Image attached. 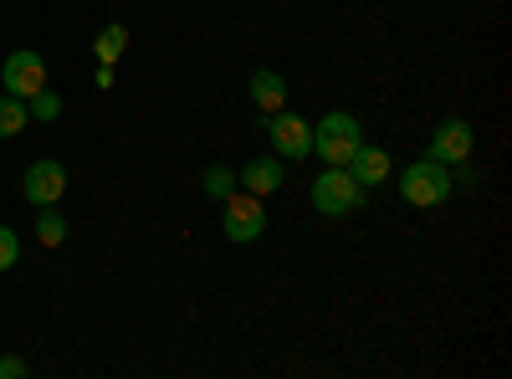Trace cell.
Instances as JSON below:
<instances>
[{
  "label": "cell",
  "mask_w": 512,
  "mask_h": 379,
  "mask_svg": "<svg viewBox=\"0 0 512 379\" xmlns=\"http://www.w3.org/2000/svg\"><path fill=\"white\" fill-rule=\"evenodd\" d=\"M21 195L31 205H57L67 195V170H62L57 159H36L31 170H26V180H21Z\"/></svg>",
  "instance_id": "8"
},
{
  "label": "cell",
  "mask_w": 512,
  "mask_h": 379,
  "mask_svg": "<svg viewBox=\"0 0 512 379\" xmlns=\"http://www.w3.org/2000/svg\"><path fill=\"white\" fill-rule=\"evenodd\" d=\"M36 241L41 246H62L67 241V216L57 205H36Z\"/></svg>",
  "instance_id": "13"
},
{
  "label": "cell",
  "mask_w": 512,
  "mask_h": 379,
  "mask_svg": "<svg viewBox=\"0 0 512 379\" xmlns=\"http://www.w3.org/2000/svg\"><path fill=\"white\" fill-rule=\"evenodd\" d=\"M344 170L364 185V190H374V185H384V180H390V154H384L379 144H359L354 154H349V164H344Z\"/></svg>",
  "instance_id": "10"
},
{
  "label": "cell",
  "mask_w": 512,
  "mask_h": 379,
  "mask_svg": "<svg viewBox=\"0 0 512 379\" xmlns=\"http://www.w3.org/2000/svg\"><path fill=\"white\" fill-rule=\"evenodd\" d=\"M0 88H6L11 98H31L36 88H47V57L21 47L6 57V67H0Z\"/></svg>",
  "instance_id": "6"
},
{
  "label": "cell",
  "mask_w": 512,
  "mask_h": 379,
  "mask_svg": "<svg viewBox=\"0 0 512 379\" xmlns=\"http://www.w3.org/2000/svg\"><path fill=\"white\" fill-rule=\"evenodd\" d=\"M364 185L344 170V164H328V170L313 180V190H308V200H313V210L318 216H328V221H344V216H354V210L364 205Z\"/></svg>",
  "instance_id": "1"
},
{
  "label": "cell",
  "mask_w": 512,
  "mask_h": 379,
  "mask_svg": "<svg viewBox=\"0 0 512 379\" xmlns=\"http://www.w3.org/2000/svg\"><path fill=\"white\" fill-rule=\"evenodd\" d=\"M26 374H31V364H26V359H16V354L0 359V379H26Z\"/></svg>",
  "instance_id": "18"
},
{
  "label": "cell",
  "mask_w": 512,
  "mask_h": 379,
  "mask_svg": "<svg viewBox=\"0 0 512 379\" xmlns=\"http://www.w3.org/2000/svg\"><path fill=\"white\" fill-rule=\"evenodd\" d=\"M221 231H226V241H236V246H246V241L262 236V231H267V205H262V195L231 190V195L221 200Z\"/></svg>",
  "instance_id": "4"
},
{
  "label": "cell",
  "mask_w": 512,
  "mask_h": 379,
  "mask_svg": "<svg viewBox=\"0 0 512 379\" xmlns=\"http://www.w3.org/2000/svg\"><path fill=\"white\" fill-rule=\"evenodd\" d=\"M31 123V113H26V98H0V139H16L21 129Z\"/></svg>",
  "instance_id": "14"
},
{
  "label": "cell",
  "mask_w": 512,
  "mask_h": 379,
  "mask_svg": "<svg viewBox=\"0 0 512 379\" xmlns=\"http://www.w3.org/2000/svg\"><path fill=\"white\" fill-rule=\"evenodd\" d=\"M123 52H128V26H118V21H113V26H103V31L93 36V57H98L103 67H118V57H123Z\"/></svg>",
  "instance_id": "12"
},
{
  "label": "cell",
  "mask_w": 512,
  "mask_h": 379,
  "mask_svg": "<svg viewBox=\"0 0 512 379\" xmlns=\"http://www.w3.org/2000/svg\"><path fill=\"white\" fill-rule=\"evenodd\" d=\"M236 185L241 190H251V195H277L282 190V159L277 154H256V159H246L241 170H236Z\"/></svg>",
  "instance_id": "9"
},
{
  "label": "cell",
  "mask_w": 512,
  "mask_h": 379,
  "mask_svg": "<svg viewBox=\"0 0 512 379\" xmlns=\"http://www.w3.org/2000/svg\"><path fill=\"white\" fill-rule=\"evenodd\" d=\"M251 103L262 108V118L277 113V108H287V77L272 72V67H256L251 72Z\"/></svg>",
  "instance_id": "11"
},
{
  "label": "cell",
  "mask_w": 512,
  "mask_h": 379,
  "mask_svg": "<svg viewBox=\"0 0 512 379\" xmlns=\"http://www.w3.org/2000/svg\"><path fill=\"white\" fill-rule=\"evenodd\" d=\"M477 149V134H472V123L466 118H441L436 123V134H431V159L441 164H466Z\"/></svg>",
  "instance_id": "7"
},
{
  "label": "cell",
  "mask_w": 512,
  "mask_h": 379,
  "mask_svg": "<svg viewBox=\"0 0 512 379\" xmlns=\"http://www.w3.org/2000/svg\"><path fill=\"white\" fill-rule=\"evenodd\" d=\"M451 190H456V185H451V164H441V159H431V154L400 170V195H405L410 205H420V210L446 205Z\"/></svg>",
  "instance_id": "3"
},
{
  "label": "cell",
  "mask_w": 512,
  "mask_h": 379,
  "mask_svg": "<svg viewBox=\"0 0 512 379\" xmlns=\"http://www.w3.org/2000/svg\"><path fill=\"white\" fill-rule=\"evenodd\" d=\"M359 144H364V123L354 113H344V108H333V113H323L313 123V154L323 164H349V154Z\"/></svg>",
  "instance_id": "2"
},
{
  "label": "cell",
  "mask_w": 512,
  "mask_h": 379,
  "mask_svg": "<svg viewBox=\"0 0 512 379\" xmlns=\"http://www.w3.org/2000/svg\"><path fill=\"white\" fill-rule=\"evenodd\" d=\"M231 190H241L236 185V170H231V164H210V170H205V195L210 200H226Z\"/></svg>",
  "instance_id": "16"
},
{
  "label": "cell",
  "mask_w": 512,
  "mask_h": 379,
  "mask_svg": "<svg viewBox=\"0 0 512 379\" xmlns=\"http://www.w3.org/2000/svg\"><path fill=\"white\" fill-rule=\"evenodd\" d=\"M262 129H267V144H272L277 159H308L313 154V123L303 113L277 108V113L262 118Z\"/></svg>",
  "instance_id": "5"
},
{
  "label": "cell",
  "mask_w": 512,
  "mask_h": 379,
  "mask_svg": "<svg viewBox=\"0 0 512 379\" xmlns=\"http://www.w3.org/2000/svg\"><path fill=\"white\" fill-rule=\"evenodd\" d=\"M26 113H31V123H57V118H62V98H57L52 88H36V93L26 98Z\"/></svg>",
  "instance_id": "15"
},
{
  "label": "cell",
  "mask_w": 512,
  "mask_h": 379,
  "mask_svg": "<svg viewBox=\"0 0 512 379\" xmlns=\"http://www.w3.org/2000/svg\"><path fill=\"white\" fill-rule=\"evenodd\" d=\"M21 262V236L11 226H0V272H11Z\"/></svg>",
  "instance_id": "17"
}]
</instances>
